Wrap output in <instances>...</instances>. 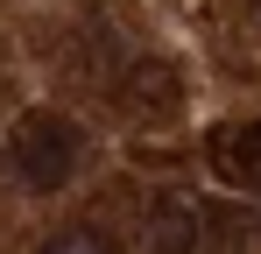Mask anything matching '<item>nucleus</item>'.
Here are the masks:
<instances>
[{"label":"nucleus","mask_w":261,"mask_h":254,"mask_svg":"<svg viewBox=\"0 0 261 254\" xmlns=\"http://www.w3.org/2000/svg\"><path fill=\"white\" fill-rule=\"evenodd\" d=\"M92 141L78 120H64V113H36V120H21L14 134V176L29 184V191H57V184H71L78 169H85Z\"/></svg>","instance_id":"nucleus-1"},{"label":"nucleus","mask_w":261,"mask_h":254,"mask_svg":"<svg viewBox=\"0 0 261 254\" xmlns=\"http://www.w3.org/2000/svg\"><path fill=\"white\" fill-rule=\"evenodd\" d=\"M198 247V205L191 198H163L148 212V254H191Z\"/></svg>","instance_id":"nucleus-2"},{"label":"nucleus","mask_w":261,"mask_h":254,"mask_svg":"<svg viewBox=\"0 0 261 254\" xmlns=\"http://www.w3.org/2000/svg\"><path fill=\"white\" fill-rule=\"evenodd\" d=\"M226 169H233L240 184H254V191H261V120L240 127V134L226 141Z\"/></svg>","instance_id":"nucleus-3"},{"label":"nucleus","mask_w":261,"mask_h":254,"mask_svg":"<svg viewBox=\"0 0 261 254\" xmlns=\"http://www.w3.org/2000/svg\"><path fill=\"white\" fill-rule=\"evenodd\" d=\"M43 254H120L99 226H64V233H49L43 240Z\"/></svg>","instance_id":"nucleus-4"}]
</instances>
